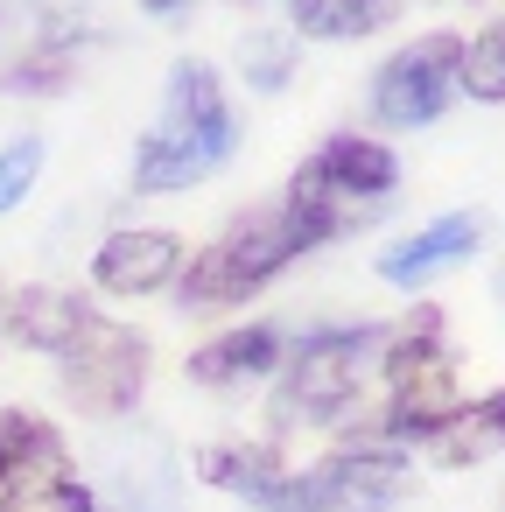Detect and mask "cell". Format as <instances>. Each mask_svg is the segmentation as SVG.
I'll list each match as a JSON object with an SVG mask.
<instances>
[{"label":"cell","instance_id":"obj_1","mask_svg":"<svg viewBox=\"0 0 505 512\" xmlns=\"http://www.w3.org/2000/svg\"><path fill=\"white\" fill-rule=\"evenodd\" d=\"M197 470L218 491L253 498L260 512H393L407 498V456L386 442L330 449L309 470L274 463V449H204Z\"/></svg>","mask_w":505,"mask_h":512},{"label":"cell","instance_id":"obj_2","mask_svg":"<svg viewBox=\"0 0 505 512\" xmlns=\"http://www.w3.org/2000/svg\"><path fill=\"white\" fill-rule=\"evenodd\" d=\"M232 148H239V113L225 99L218 64L176 57L169 85H162V113L134 141V190H148V197L197 190V183H211L232 162Z\"/></svg>","mask_w":505,"mask_h":512},{"label":"cell","instance_id":"obj_3","mask_svg":"<svg viewBox=\"0 0 505 512\" xmlns=\"http://www.w3.org/2000/svg\"><path fill=\"white\" fill-rule=\"evenodd\" d=\"M400 190V162L386 141H365V134H330L295 176H288V197L281 211L295 218L302 246H330L358 225H372L386 211V197Z\"/></svg>","mask_w":505,"mask_h":512},{"label":"cell","instance_id":"obj_4","mask_svg":"<svg viewBox=\"0 0 505 512\" xmlns=\"http://www.w3.org/2000/svg\"><path fill=\"white\" fill-rule=\"evenodd\" d=\"M379 351H386V323H344V330H309L295 344V358L274 372V428H323L337 421L365 379H379Z\"/></svg>","mask_w":505,"mask_h":512},{"label":"cell","instance_id":"obj_5","mask_svg":"<svg viewBox=\"0 0 505 512\" xmlns=\"http://www.w3.org/2000/svg\"><path fill=\"white\" fill-rule=\"evenodd\" d=\"M302 232L281 204L267 211H239L211 246H197V260H183V281H176V302L183 309H232L246 302L253 288H267L288 260H302Z\"/></svg>","mask_w":505,"mask_h":512},{"label":"cell","instance_id":"obj_6","mask_svg":"<svg viewBox=\"0 0 505 512\" xmlns=\"http://www.w3.org/2000/svg\"><path fill=\"white\" fill-rule=\"evenodd\" d=\"M379 386H386V435L393 442H421L442 414H456V358L442 344V309L421 302L400 330H386L379 351Z\"/></svg>","mask_w":505,"mask_h":512},{"label":"cell","instance_id":"obj_7","mask_svg":"<svg viewBox=\"0 0 505 512\" xmlns=\"http://www.w3.org/2000/svg\"><path fill=\"white\" fill-rule=\"evenodd\" d=\"M141 386H148V337L92 316L85 337L64 351V393L85 414H127L141 400Z\"/></svg>","mask_w":505,"mask_h":512},{"label":"cell","instance_id":"obj_8","mask_svg":"<svg viewBox=\"0 0 505 512\" xmlns=\"http://www.w3.org/2000/svg\"><path fill=\"white\" fill-rule=\"evenodd\" d=\"M456 50H463V36H421V43L393 50L372 78V120L379 127L442 120V106L456 99Z\"/></svg>","mask_w":505,"mask_h":512},{"label":"cell","instance_id":"obj_9","mask_svg":"<svg viewBox=\"0 0 505 512\" xmlns=\"http://www.w3.org/2000/svg\"><path fill=\"white\" fill-rule=\"evenodd\" d=\"M183 260H190V253H183L176 232H162V225H120V232H106L99 253H92V281H99L106 295L141 302V295L176 288V281H183Z\"/></svg>","mask_w":505,"mask_h":512},{"label":"cell","instance_id":"obj_10","mask_svg":"<svg viewBox=\"0 0 505 512\" xmlns=\"http://www.w3.org/2000/svg\"><path fill=\"white\" fill-rule=\"evenodd\" d=\"M99 484H106V505H113V512H176V505H183L176 449H169L162 435H141V428L106 449Z\"/></svg>","mask_w":505,"mask_h":512},{"label":"cell","instance_id":"obj_11","mask_svg":"<svg viewBox=\"0 0 505 512\" xmlns=\"http://www.w3.org/2000/svg\"><path fill=\"white\" fill-rule=\"evenodd\" d=\"M477 246H484V211L428 218L421 232H407L400 246H386V253H379V281H393V288H421L428 274H442V267L470 260Z\"/></svg>","mask_w":505,"mask_h":512},{"label":"cell","instance_id":"obj_12","mask_svg":"<svg viewBox=\"0 0 505 512\" xmlns=\"http://www.w3.org/2000/svg\"><path fill=\"white\" fill-rule=\"evenodd\" d=\"M414 449H421L428 463H442V470L491 463V456L505 449V386H498V393H484V400H463L456 414H442Z\"/></svg>","mask_w":505,"mask_h":512},{"label":"cell","instance_id":"obj_13","mask_svg":"<svg viewBox=\"0 0 505 512\" xmlns=\"http://www.w3.org/2000/svg\"><path fill=\"white\" fill-rule=\"evenodd\" d=\"M92 316H99V309H85V295H71V288H22V295L8 302V337L29 344V351L64 358V351L85 337Z\"/></svg>","mask_w":505,"mask_h":512},{"label":"cell","instance_id":"obj_14","mask_svg":"<svg viewBox=\"0 0 505 512\" xmlns=\"http://www.w3.org/2000/svg\"><path fill=\"white\" fill-rule=\"evenodd\" d=\"M267 372H281V330L274 323H246V330H225L204 351H190V379L218 386V393L225 386H253Z\"/></svg>","mask_w":505,"mask_h":512},{"label":"cell","instance_id":"obj_15","mask_svg":"<svg viewBox=\"0 0 505 512\" xmlns=\"http://www.w3.org/2000/svg\"><path fill=\"white\" fill-rule=\"evenodd\" d=\"M50 463H64V442L43 414L29 407H0V505H8L29 477H43Z\"/></svg>","mask_w":505,"mask_h":512},{"label":"cell","instance_id":"obj_16","mask_svg":"<svg viewBox=\"0 0 505 512\" xmlns=\"http://www.w3.org/2000/svg\"><path fill=\"white\" fill-rule=\"evenodd\" d=\"M400 0H288V22L316 43H351V36H372L379 22H393Z\"/></svg>","mask_w":505,"mask_h":512},{"label":"cell","instance_id":"obj_17","mask_svg":"<svg viewBox=\"0 0 505 512\" xmlns=\"http://www.w3.org/2000/svg\"><path fill=\"white\" fill-rule=\"evenodd\" d=\"M456 92H470L477 106H505V15H491L477 36H463V50H456Z\"/></svg>","mask_w":505,"mask_h":512},{"label":"cell","instance_id":"obj_18","mask_svg":"<svg viewBox=\"0 0 505 512\" xmlns=\"http://www.w3.org/2000/svg\"><path fill=\"white\" fill-rule=\"evenodd\" d=\"M0 512H99V491H92V484L71 470V456H64V463H50L43 477H29Z\"/></svg>","mask_w":505,"mask_h":512},{"label":"cell","instance_id":"obj_19","mask_svg":"<svg viewBox=\"0 0 505 512\" xmlns=\"http://www.w3.org/2000/svg\"><path fill=\"white\" fill-rule=\"evenodd\" d=\"M239 71L253 92H281L288 71H295V36L288 29H246L239 36Z\"/></svg>","mask_w":505,"mask_h":512},{"label":"cell","instance_id":"obj_20","mask_svg":"<svg viewBox=\"0 0 505 512\" xmlns=\"http://www.w3.org/2000/svg\"><path fill=\"white\" fill-rule=\"evenodd\" d=\"M43 141L36 134H22V141H8V148H0V218H8L15 204H29V190L43 183Z\"/></svg>","mask_w":505,"mask_h":512},{"label":"cell","instance_id":"obj_21","mask_svg":"<svg viewBox=\"0 0 505 512\" xmlns=\"http://www.w3.org/2000/svg\"><path fill=\"white\" fill-rule=\"evenodd\" d=\"M141 8H148V15H176V8H183V0H141Z\"/></svg>","mask_w":505,"mask_h":512},{"label":"cell","instance_id":"obj_22","mask_svg":"<svg viewBox=\"0 0 505 512\" xmlns=\"http://www.w3.org/2000/svg\"><path fill=\"white\" fill-rule=\"evenodd\" d=\"M8 302H15V295H8V288H0V316H8Z\"/></svg>","mask_w":505,"mask_h":512}]
</instances>
